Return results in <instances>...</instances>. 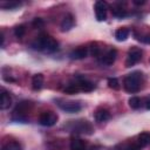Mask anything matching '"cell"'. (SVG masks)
<instances>
[{
  "label": "cell",
  "mask_w": 150,
  "mask_h": 150,
  "mask_svg": "<svg viewBox=\"0 0 150 150\" xmlns=\"http://www.w3.org/2000/svg\"><path fill=\"white\" fill-rule=\"evenodd\" d=\"M32 47L36 50H43V52H48V53H52V52H55L59 48V42L52 38L50 35H47V34H41L39 35L32 43Z\"/></svg>",
  "instance_id": "1"
},
{
  "label": "cell",
  "mask_w": 150,
  "mask_h": 150,
  "mask_svg": "<svg viewBox=\"0 0 150 150\" xmlns=\"http://www.w3.org/2000/svg\"><path fill=\"white\" fill-rule=\"evenodd\" d=\"M142 73L136 70L128 74L123 80V87L128 93H136L141 89L142 86Z\"/></svg>",
  "instance_id": "2"
},
{
  "label": "cell",
  "mask_w": 150,
  "mask_h": 150,
  "mask_svg": "<svg viewBox=\"0 0 150 150\" xmlns=\"http://www.w3.org/2000/svg\"><path fill=\"white\" fill-rule=\"evenodd\" d=\"M30 109H32L30 102H28V101L20 102L13 111V120L18 121V122H26L27 121V114L30 111Z\"/></svg>",
  "instance_id": "3"
},
{
  "label": "cell",
  "mask_w": 150,
  "mask_h": 150,
  "mask_svg": "<svg viewBox=\"0 0 150 150\" xmlns=\"http://www.w3.org/2000/svg\"><path fill=\"white\" fill-rule=\"evenodd\" d=\"M57 122V115L53 111H43L39 116V123L43 127H52Z\"/></svg>",
  "instance_id": "4"
},
{
  "label": "cell",
  "mask_w": 150,
  "mask_h": 150,
  "mask_svg": "<svg viewBox=\"0 0 150 150\" xmlns=\"http://www.w3.org/2000/svg\"><path fill=\"white\" fill-rule=\"evenodd\" d=\"M71 131L74 132H80V134H91L93 132V127L88 121L81 120V121H74Z\"/></svg>",
  "instance_id": "5"
},
{
  "label": "cell",
  "mask_w": 150,
  "mask_h": 150,
  "mask_svg": "<svg viewBox=\"0 0 150 150\" xmlns=\"http://www.w3.org/2000/svg\"><path fill=\"white\" fill-rule=\"evenodd\" d=\"M141 59H142V50L137 47L131 48L128 52V56L125 60V67H131V66L136 64Z\"/></svg>",
  "instance_id": "6"
},
{
  "label": "cell",
  "mask_w": 150,
  "mask_h": 150,
  "mask_svg": "<svg viewBox=\"0 0 150 150\" xmlns=\"http://www.w3.org/2000/svg\"><path fill=\"white\" fill-rule=\"evenodd\" d=\"M107 4L104 1H96L95 2V15L97 21H104L107 19Z\"/></svg>",
  "instance_id": "7"
},
{
  "label": "cell",
  "mask_w": 150,
  "mask_h": 150,
  "mask_svg": "<svg viewBox=\"0 0 150 150\" xmlns=\"http://www.w3.org/2000/svg\"><path fill=\"white\" fill-rule=\"evenodd\" d=\"M60 108L66 111V112H77L81 110V104L77 103V102H74V101H69V102H63V103H59Z\"/></svg>",
  "instance_id": "8"
},
{
  "label": "cell",
  "mask_w": 150,
  "mask_h": 150,
  "mask_svg": "<svg viewBox=\"0 0 150 150\" xmlns=\"http://www.w3.org/2000/svg\"><path fill=\"white\" fill-rule=\"evenodd\" d=\"M116 56H117V50L115 48H111L105 54H103V56L101 57V63L105 66H111L115 62Z\"/></svg>",
  "instance_id": "9"
},
{
  "label": "cell",
  "mask_w": 150,
  "mask_h": 150,
  "mask_svg": "<svg viewBox=\"0 0 150 150\" xmlns=\"http://www.w3.org/2000/svg\"><path fill=\"white\" fill-rule=\"evenodd\" d=\"M89 50L87 47H79L76 49H74L71 53H70V57L71 59H76V60H80V59H84L87 55H88Z\"/></svg>",
  "instance_id": "10"
},
{
  "label": "cell",
  "mask_w": 150,
  "mask_h": 150,
  "mask_svg": "<svg viewBox=\"0 0 150 150\" xmlns=\"http://www.w3.org/2000/svg\"><path fill=\"white\" fill-rule=\"evenodd\" d=\"M77 84L82 91H91L95 88V84L93 82H90L86 79H82V77H77Z\"/></svg>",
  "instance_id": "11"
},
{
  "label": "cell",
  "mask_w": 150,
  "mask_h": 150,
  "mask_svg": "<svg viewBox=\"0 0 150 150\" xmlns=\"http://www.w3.org/2000/svg\"><path fill=\"white\" fill-rule=\"evenodd\" d=\"M109 118H110V114H109V111H108L107 109L98 108V109L95 111V120H96V122L102 123V122L108 121Z\"/></svg>",
  "instance_id": "12"
},
{
  "label": "cell",
  "mask_w": 150,
  "mask_h": 150,
  "mask_svg": "<svg viewBox=\"0 0 150 150\" xmlns=\"http://www.w3.org/2000/svg\"><path fill=\"white\" fill-rule=\"evenodd\" d=\"M11 104H12V97H11V95H9L5 89H2V93H1V101H0V108H1L2 110H5V109L9 108Z\"/></svg>",
  "instance_id": "13"
},
{
  "label": "cell",
  "mask_w": 150,
  "mask_h": 150,
  "mask_svg": "<svg viewBox=\"0 0 150 150\" xmlns=\"http://www.w3.org/2000/svg\"><path fill=\"white\" fill-rule=\"evenodd\" d=\"M73 26H74V18H73V15H71V14L66 15V16L63 18L62 22H61V30L67 32V30H69L70 28H73Z\"/></svg>",
  "instance_id": "14"
},
{
  "label": "cell",
  "mask_w": 150,
  "mask_h": 150,
  "mask_svg": "<svg viewBox=\"0 0 150 150\" xmlns=\"http://www.w3.org/2000/svg\"><path fill=\"white\" fill-rule=\"evenodd\" d=\"M43 86V75L42 74H35L32 79V87L34 90H40Z\"/></svg>",
  "instance_id": "15"
},
{
  "label": "cell",
  "mask_w": 150,
  "mask_h": 150,
  "mask_svg": "<svg viewBox=\"0 0 150 150\" xmlns=\"http://www.w3.org/2000/svg\"><path fill=\"white\" fill-rule=\"evenodd\" d=\"M149 143H150V134L149 132H142V134L138 135V137H137V144L141 148L146 146Z\"/></svg>",
  "instance_id": "16"
},
{
  "label": "cell",
  "mask_w": 150,
  "mask_h": 150,
  "mask_svg": "<svg viewBox=\"0 0 150 150\" xmlns=\"http://www.w3.org/2000/svg\"><path fill=\"white\" fill-rule=\"evenodd\" d=\"M70 149L71 150H84L86 149V142L80 138H74L70 142Z\"/></svg>",
  "instance_id": "17"
},
{
  "label": "cell",
  "mask_w": 150,
  "mask_h": 150,
  "mask_svg": "<svg viewBox=\"0 0 150 150\" xmlns=\"http://www.w3.org/2000/svg\"><path fill=\"white\" fill-rule=\"evenodd\" d=\"M128 36H129V29L127 28H118L115 32V38L117 41H124L128 39Z\"/></svg>",
  "instance_id": "18"
},
{
  "label": "cell",
  "mask_w": 150,
  "mask_h": 150,
  "mask_svg": "<svg viewBox=\"0 0 150 150\" xmlns=\"http://www.w3.org/2000/svg\"><path fill=\"white\" fill-rule=\"evenodd\" d=\"M80 90H81V89H80L77 82H75V83H69V84L64 88V93H66V94H76V93H79Z\"/></svg>",
  "instance_id": "19"
},
{
  "label": "cell",
  "mask_w": 150,
  "mask_h": 150,
  "mask_svg": "<svg viewBox=\"0 0 150 150\" xmlns=\"http://www.w3.org/2000/svg\"><path fill=\"white\" fill-rule=\"evenodd\" d=\"M141 104H142V101H141L139 97H137V96H131V97L129 98V105H130L132 109H138V108L141 107Z\"/></svg>",
  "instance_id": "20"
},
{
  "label": "cell",
  "mask_w": 150,
  "mask_h": 150,
  "mask_svg": "<svg viewBox=\"0 0 150 150\" xmlns=\"http://www.w3.org/2000/svg\"><path fill=\"white\" fill-rule=\"evenodd\" d=\"M19 6H20V2H18V1H7V2L1 4V7L5 9H15Z\"/></svg>",
  "instance_id": "21"
},
{
  "label": "cell",
  "mask_w": 150,
  "mask_h": 150,
  "mask_svg": "<svg viewBox=\"0 0 150 150\" xmlns=\"http://www.w3.org/2000/svg\"><path fill=\"white\" fill-rule=\"evenodd\" d=\"M112 15L116 18H124L127 16V11L123 9L122 7H116L112 9Z\"/></svg>",
  "instance_id": "22"
},
{
  "label": "cell",
  "mask_w": 150,
  "mask_h": 150,
  "mask_svg": "<svg viewBox=\"0 0 150 150\" xmlns=\"http://www.w3.org/2000/svg\"><path fill=\"white\" fill-rule=\"evenodd\" d=\"M1 150H21V146L16 142H11V143H7L6 145H4Z\"/></svg>",
  "instance_id": "23"
},
{
  "label": "cell",
  "mask_w": 150,
  "mask_h": 150,
  "mask_svg": "<svg viewBox=\"0 0 150 150\" xmlns=\"http://www.w3.org/2000/svg\"><path fill=\"white\" fill-rule=\"evenodd\" d=\"M89 53L93 55V56H98L100 53H101V49L98 47L97 43H91L90 47H89Z\"/></svg>",
  "instance_id": "24"
},
{
  "label": "cell",
  "mask_w": 150,
  "mask_h": 150,
  "mask_svg": "<svg viewBox=\"0 0 150 150\" xmlns=\"http://www.w3.org/2000/svg\"><path fill=\"white\" fill-rule=\"evenodd\" d=\"M25 32H26V28L23 25H20V26H16L14 28V34L16 38H22L25 35Z\"/></svg>",
  "instance_id": "25"
},
{
  "label": "cell",
  "mask_w": 150,
  "mask_h": 150,
  "mask_svg": "<svg viewBox=\"0 0 150 150\" xmlns=\"http://www.w3.org/2000/svg\"><path fill=\"white\" fill-rule=\"evenodd\" d=\"M108 86H109V88L115 89V90L120 89V83H118V80H117V79H115V77H110V79L108 80Z\"/></svg>",
  "instance_id": "26"
},
{
  "label": "cell",
  "mask_w": 150,
  "mask_h": 150,
  "mask_svg": "<svg viewBox=\"0 0 150 150\" xmlns=\"http://www.w3.org/2000/svg\"><path fill=\"white\" fill-rule=\"evenodd\" d=\"M142 148L137 144V142L136 143H132V144H130V145H128L127 148H125V150H141Z\"/></svg>",
  "instance_id": "27"
},
{
  "label": "cell",
  "mask_w": 150,
  "mask_h": 150,
  "mask_svg": "<svg viewBox=\"0 0 150 150\" xmlns=\"http://www.w3.org/2000/svg\"><path fill=\"white\" fill-rule=\"evenodd\" d=\"M138 40L142 41V42H144V43H150V34H146L144 36H141V38H138Z\"/></svg>",
  "instance_id": "28"
},
{
  "label": "cell",
  "mask_w": 150,
  "mask_h": 150,
  "mask_svg": "<svg viewBox=\"0 0 150 150\" xmlns=\"http://www.w3.org/2000/svg\"><path fill=\"white\" fill-rule=\"evenodd\" d=\"M43 25V21L41 20V19H35L34 21H33V26L34 27H40V26H42Z\"/></svg>",
  "instance_id": "29"
},
{
  "label": "cell",
  "mask_w": 150,
  "mask_h": 150,
  "mask_svg": "<svg viewBox=\"0 0 150 150\" xmlns=\"http://www.w3.org/2000/svg\"><path fill=\"white\" fill-rule=\"evenodd\" d=\"M144 2H145L144 0H142V1H137V0H135V1H134V4H135V5H143Z\"/></svg>",
  "instance_id": "30"
},
{
  "label": "cell",
  "mask_w": 150,
  "mask_h": 150,
  "mask_svg": "<svg viewBox=\"0 0 150 150\" xmlns=\"http://www.w3.org/2000/svg\"><path fill=\"white\" fill-rule=\"evenodd\" d=\"M146 109H150V97L146 98Z\"/></svg>",
  "instance_id": "31"
}]
</instances>
